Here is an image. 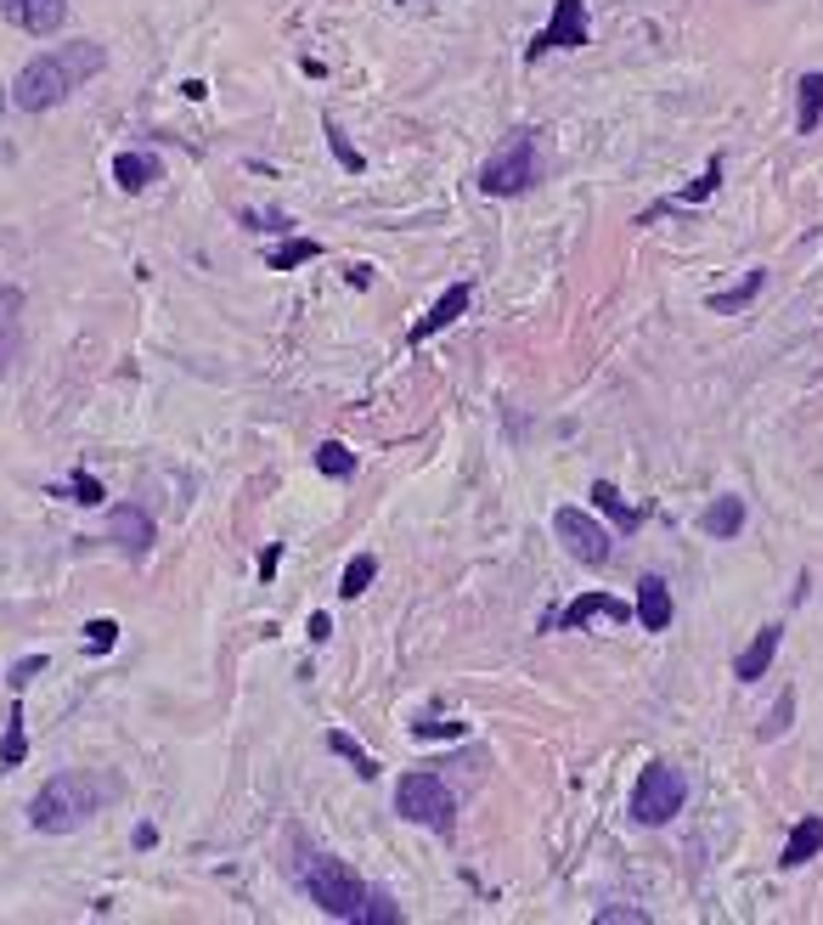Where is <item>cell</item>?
Here are the masks:
<instances>
[{
	"label": "cell",
	"instance_id": "obj_31",
	"mask_svg": "<svg viewBox=\"0 0 823 925\" xmlns=\"http://www.w3.org/2000/svg\"><path fill=\"white\" fill-rule=\"evenodd\" d=\"M412 734H417V740H463L469 722H435V717H423V722H412Z\"/></svg>",
	"mask_w": 823,
	"mask_h": 925
},
{
	"label": "cell",
	"instance_id": "obj_17",
	"mask_svg": "<svg viewBox=\"0 0 823 925\" xmlns=\"http://www.w3.org/2000/svg\"><path fill=\"white\" fill-rule=\"evenodd\" d=\"M158 176H164V164H158L153 153H119V158H113V181H119L124 192H147Z\"/></svg>",
	"mask_w": 823,
	"mask_h": 925
},
{
	"label": "cell",
	"instance_id": "obj_23",
	"mask_svg": "<svg viewBox=\"0 0 823 925\" xmlns=\"http://www.w3.org/2000/svg\"><path fill=\"white\" fill-rule=\"evenodd\" d=\"M316 469H322L327 480H350V474H355V452H350L344 441H322V452H316Z\"/></svg>",
	"mask_w": 823,
	"mask_h": 925
},
{
	"label": "cell",
	"instance_id": "obj_34",
	"mask_svg": "<svg viewBox=\"0 0 823 925\" xmlns=\"http://www.w3.org/2000/svg\"><path fill=\"white\" fill-rule=\"evenodd\" d=\"M592 920H598V925H649V914H643V909H598Z\"/></svg>",
	"mask_w": 823,
	"mask_h": 925
},
{
	"label": "cell",
	"instance_id": "obj_41",
	"mask_svg": "<svg viewBox=\"0 0 823 925\" xmlns=\"http://www.w3.org/2000/svg\"><path fill=\"white\" fill-rule=\"evenodd\" d=\"M0 119H7V85H0Z\"/></svg>",
	"mask_w": 823,
	"mask_h": 925
},
{
	"label": "cell",
	"instance_id": "obj_1",
	"mask_svg": "<svg viewBox=\"0 0 823 925\" xmlns=\"http://www.w3.org/2000/svg\"><path fill=\"white\" fill-rule=\"evenodd\" d=\"M102 62H108V51L96 46V40L51 46V51H40V57L23 62V74L12 80V103H17L23 113H46V108H57L74 85H85L90 74H102Z\"/></svg>",
	"mask_w": 823,
	"mask_h": 925
},
{
	"label": "cell",
	"instance_id": "obj_26",
	"mask_svg": "<svg viewBox=\"0 0 823 925\" xmlns=\"http://www.w3.org/2000/svg\"><path fill=\"white\" fill-rule=\"evenodd\" d=\"M722 187V153H711V164H705V170H700V181L694 187H688L682 197H677V204H705V197Z\"/></svg>",
	"mask_w": 823,
	"mask_h": 925
},
{
	"label": "cell",
	"instance_id": "obj_5",
	"mask_svg": "<svg viewBox=\"0 0 823 925\" xmlns=\"http://www.w3.org/2000/svg\"><path fill=\"white\" fill-rule=\"evenodd\" d=\"M531 187H536V136H531V130H513V136L485 158L480 192L485 197H519Z\"/></svg>",
	"mask_w": 823,
	"mask_h": 925
},
{
	"label": "cell",
	"instance_id": "obj_21",
	"mask_svg": "<svg viewBox=\"0 0 823 925\" xmlns=\"http://www.w3.org/2000/svg\"><path fill=\"white\" fill-rule=\"evenodd\" d=\"M801 113H796V130L801 136H812L818 130V119H823V74H801Z\"/></svg>",
	"mask_w": 823,
	"mask_h": 925
},
{
	"label": "cell",
	"instance_id": "obj_12",
	"mask_svg": "<svg viewBox=\"0 0 823 925\" xmlns=\"http://www.w3.org/2000/svg\"><path fill=\"white\" fill-rule=\"evenodd\" d=\"M778 644H784V626H755V638L734 654V677L739 683H762L767 677V666H773V654H778Z\"/></svg>",
	"mask_w": 823,
	"mask_h": 925
},
{
	"label": "cell",
	"instance_id": "obj_29",
	"mask_svg": "<svg viewBox=\"0 0 823 925\" xmlns=\"http://www.w3.org/2000/svg\"><path fill=\"white\" fill-rule=\"evenodd\" d=\"M12 305H0V379L17 368V316H7Z\"/></svg>",
	"mask_w": 823,
	"mask_h": 925
},
{
	"label": "cell",
	"instance_id": "obj_36",
	"mask_svg": "<svg viewBox=\"0 0 823 925\" xmlns=\"http://www.w3.org/2000/svg\"><path fill=\"white\" fill-rule=\"evenodd\" d=\"M305 638H311V644H327V638H334V621H327V615L316 610V615L305 621Z\"/></svg>",
	"mask_w": 823,
	"mask_h": 925
},
{
	"label": "cell",
	"instance_id": "obj_11",
	"mask_svg": "<svg viewBox=\"0 0 823 925\" xmlns=\"http://www.w3.org/2000/svg\"><path fill=\"white\" fill-rule=\"evenodd\" d=\"M0 17H7L12 28H23V35H57L62 17H69V0H0Z\"/></svg>",
	"mask_w": 823,
	"mask_h": 925
},
{
	"label": "cell",
	"instance_id": "obj_8",
	"mask_svg": "<svg viewBox=\"0 0 823 925\" xmlns=\"http://www.w3.org/2000/svg\"><path fill=\"white\" fill-rule=\"evenodd\" d=\"M576 46H592V28H586V0H558L547 28L524 46V62H536L547 51H576Z\"/></svg>",
	"mask_w": 823,
	"mask_h": 925
},
{
	"label": "cell",
	"instance_id": "obj_38",
	"mask_svg": "<svg viewBox=\"0 0 823 925\" xmlns=\"http://www.w3.org/2000/svg\"><path fill=\"white\" fill-rule=\"evenodd\" d=\"M130 841H136V852H147V846H158V830H153V824H136V836H130Z\"/></svg>",
	"mask_w": 823,
	"mask_h": 925
},
{
	"label": "cell",
	"instance_id": "obj_19",
	"mask_svg": "<svg viewBox=\"0 0 823 925\" xmlns=\"http://www.w3.org/2000/svg\"><path fill=\"white\" fill-rule=\"evenodd\" d=\"M762 288H767V272H762V266H750L739 288H728V293H711L705 305H711L716 316H739V311H745V305H750V300H755V293H762Z\"/></svg>",
	"mask_w": 823,
	"mask_h": 925
},
{
	"label": "cell",
	"instance_id": "obj_3",
	"mask_svg": "<svg viewBox=\"0 0 823 925\" xmlns=\"http://www.w3.org/2000/svg\"><path fill=\"white\" fill-rule=\"evenodd\" d=\"M395 813H401L407 824H423V830H435V836H451V824H457V796L446 790L440 773H407L401 784H395Z\"/></svg>",
	"mask_w": 823,
	"mask_h": 925
},
{
	"label": "cell",
	"instance_id": "obj_32",
	"mask_svg": "<svg viewBox=\"0 0 823 925\" xmlns=\"http://www.w3.org/2000/svg\"><path fill=\"white\" fill-rule=\"evenodd\" d=\"M69 491H74L69 503H85V508H96V503H102V480H90V469H74Z\"/></svg>",
	"mask_w": 823,
	"mask_h": 925
},
{
	"label": "cell",
	"instance_id": "obj_2",
	"mask_svg": "<svg viewBox=\"0 0 823 925\" xmlns=\"http://www.w3.org/2000/svg\"><path fill=\"white\" fill-rule=\"evenodd\" d=\"M119 796H124L119 773H57V779L40 784V796L28 802V824H35L40 836H69L90 813H102Z\"/></svg>",
	"mask_w": 823,
	"mask_h": 925
},
{
	"label": "cell",
	"instance_id": "obj_30",
	"mask_svg": "<svg viewBox=\"0 0 823 925\" xmlns=\"http://www.w3.org/2000/svg\"><path fill=\"white\" fill-rule=\"evenodd\" d=\"M113 644H119V621H108V615H102V621H90V626H85V649H90V654H108Z\"/></svg>",
	"mask_w": 823,
	"mask_h": 925
},
{
	"label": "cell",
	"instance_id": "obj_15",
	"mask_svg": "<svg viewBox=\"0 0 823 925\" xmlns=\"http://www.w3.org/2000/svg\"><path fill=\"white\" fill-rule=\"evenodd\" d=\"M700 531L716 537V542H734V537L745 531V497H734V491H728V497H716V503L700 514Z\"/></svg>",
	"mask_w": 823,
	"mask_h": 925
},
{
	"label": "cell",
	"instance_id": "obj_4",
	"mask_svg": "<svg viewBox=\"0 0 823 925\" xmlns=\"http://www.w3.org/2000/svg\"><path fill=\"white\" fill-rule=\"evenodd\" d=\"M305 891H311V903L322 909V914H334V920H361V903H367V886H361V875L350 869V864H339V857H311V869H305Z\"/></svg>",
	"mask_w": 823,
	"mask_h": 925
},
{
	"label": "cell",
	"instance_id": "obj_24",
	"mask_svg": "<svg viewBox=\"0 0 823 925\" xmlns=\"http://www.w3.org/2000/svg\"><path fill=\"white\" fill-rule=\"evenodd\" d=\"M23 756H28V734H23V706H12V717H7V734H0V762H7V768H23Z\"/></svg>",
	"mask_w": 823,
	"mask_h": 925
},
{
	"label": "cell",
	"instance_id": "obj_28",
	"mask_svg": "<svg viewBox=\"0 0 823 925\" xmlns=\"http://www.w3.org/2000/svg\"><path fill=\"white\" fill-rule=\"evenodd\" d=\"M401 909H395L389 891H367V903H361V925H395Z\"/></svg>",
	"mask_w": 823,
	"mask_h": 925
},
{
	"label": "cell",
	"instance_id": "obj_40",
	"mask_svg": "<svg viewBox=\"0 0 823 925\" xmlns=\"http://www.w3.org/2000/svg\"><path fill=\"white\" fill-rule=\"evenodd\" d=\"M373 283V266H350V288H367Z\"/></svg>",
	"mask_w": 823,
	"mask_h": 925
},
{
	"label": "cell",
	"instance_id": "obj_18",
	"mask_svg": "<svg viewBox=\"0 0 823 925\" xmlns=\"http://www.w3.org/2000/svg\"><path fill=\"white\" fill-rule=\"evenodd\" d=\"M592 508L609 514V519L620 525V531H638V525H643V508H632V503L620 497V491H615L609 480H592Z\"/></svg>",
	"mask_w": 823,
	"mask_h": 925
},
{
	"label": "cell",
	"instance_id": "obj_14",
	"mask_svg": "<svg viewBox=\"0 0 823 925\" xmlns=\"http://www.w3.org/2000/svg\"><path fill=\"white\" fill-rule=\"evenodd\" d=\"M632 610H638V626H643V633H666V626H671V587H666L661 576H643Z\"/></svg>",
	"mask_w": 823,
	"mask_h": 925
},
{
	"label": "cell",
	"instance_id": "obj_6",
	"mask_svg": "<svg viewBox=\"0 0 823 925\" xmlns=\"http://www.w3.org/2000/svg\"><path fill=\"white\" fill-rule=\"evenodd\" d=\"M682 802H688V784H682V773H677V768L649 762V768L638 773V790H632V818L643 824V830H661V824H671V818L682 813Z\"/></svg>",
	"mask_w": 823,
	"mask_h": 925
},
{
	"label": "cell",
	"instance_id": "obj_20",
	"mask_svg": "<svg viewBox=\"0 0 823 925\" xmlns=\"http://www.w3.org/2000/svg\"><path fill=\"white\" fill-rule=\"evenodd\" d=\"M327 750H334V756H344V762L361 773V779H378V756L373 750H361L344 729H327Z\"/></svg>",
	"mask_w": 823,
	"mask_h": 925
},
{
	"label": "cell",
	"instance_id": "obj_33",
	"mask_svg": "<svg viewBox=\"0 0 823 925\" xmlns=\"http://www.w3.org/2000/svg\"><path fill=\"white\" fill-rule=\"evenodd\" d=\"M789 711H796V694H784V700H778V711L762 722V740H778V734L789 729Z\"/></svg>",
	"mask_w": 823,
	"mask_h": 925
},
{
	"label": "cell",
	"instance_id": "obj_25",
	"mask_svg": "<svg viewBox=\"0 0 823 925\" xmlns=\"http://www.w3.org/2000/svg\"><path fill=\"white\" fill-rule=\"evenodd\" d=\"M316 254H322L316 238H288L282 249H271V272H293V266H305V260H316Z\"/></svg>",
	"mask_w": 823,
	"mask_h": 925
},
{
	"label": "cell",
	"instance_id": "obj_39",
	"mask_svg": "<svg viewBox=\"0 0 823 925\" xmlns=\"http://www.w3.org/2000/svg\"><path fill=\"white\" fill-rule=\"evenodd\" d=\"M181 91H186V103H204V96H209V85H204V80H186Z\"/></svg>",
	"mask_w": 823,
	"mask_h": 925
},
{
	"label": "cell",
	"instance_id": "obj_13",
	"mask_svg": "<svg viewBox=\"0 0 823 925\" xmlns=\"http://www.w3.org/2000/svg\"><path fill=\"white\" fill-rule=\"evenodd\" d=\"M469 300H474V288H469V283H451V288L440 293V300H435V311L423 316V322H412V345H423V339H435L440 327H451L457 316L469 311Z\"/></svg>",
	"mask_w": 823,
	"mask_h": 925
},
{
	"label": "cell",
	"instance_id": "obj_7",
	"mask_svg": "<svg viewBox=\"0 0 823 925\" xmlns=\"http://www.w3.org/2000/svg\"><path fill=\"white\" fill-rule=\"evenodd\" d=\"M553 537L565 542V553L576 558V565L604 570L609 558H615V537H609V531H604V525L592 519L586 508H558V514H553Z\"/></svg>",
	"mask_w": 823,
	"mask_h": 925
},
{
	"label": "cell",
	"instance_id": "obj_27",
	"mask_svg": "<svg viewBox=\"0 0 823 925\" xmlns=\"http://www.w3.org/2000/svg\"><path fill=\"white\" fill-rule=\"evenodd\" d=\"M322 136H327V147H334V158L344 164V170H350V176H355V170H367V158H361V153H355V147L344 142V130H339L334 119H327V124H322Z\"/></svg>",
	"mask_w": 823,
	"mask_h": 925
},
{
	"label": "cell",
	"instance_id": "obj_22",
	"mask_svg": "<svg viewBox=\"0 0 823 925\" xmlns=\"http://www.w3.org/2000/svg\"><path fill=\"white\" fill-rule=\"evenodd\" d=\"M373 576H378V558H373V553H355L350 565H344V576H339V592H344V599H361V592L373 587Z\"/></svg>",
	"mask_w": 823,
	"mask_h": 925
},
{
	"label": "cell",
	"instance_id": "obj_9",
	"mask_svg": "<svg viewBox=\"0 0 823 925\" xmlns=\"http://www.w3.org/2000/svg\"><path fill=\"white\" fill-rule=\"evenodd\" d=\"M592 615L620 621V626L638 621V610H632V604H620V599H609V592H576V599L565 604V615H542V633H553V626H570V633H576V626H586Z\"/></svg>",
	"mask_w": 823,
	"mask_h": 925
},
{
	"label": "cell",
	"instance_id": "obj_35",
	"mask_svg": "<svg viewBox=\"0 0 823 925\" xmlns=\"http://www.w3.org/2000/svg\"><path fill=\"white\" fill-rule=\"evenodd\" d=\"M40 666H46V654H28V660H17V666L7 672V677H12V688H23V683H28V677H35Z\"/></svg>",
	"mask_w": 823,
	"mask_h": 925
},
{
	"label": "cell",
	"instance_id": "obj_10",
	"mask_svg": "<svg viewBox=\"0 0 823 925\" xmlns=\"http://www.w3.org/2000/svg\"><path fill=\"white\" fill-rule=\"evenodd\" d=\"M108 542H113L124 558H147V548H153V514H147L142 503H119V508L108 514Z\"/></svg>",
	"mask_w": 823,
	"mask_h": 925
},
{
	"label": "cell",
	"instance_id": "obj_16",
	"mask_svg": "<svg viewBox=\"0 0 823 925\" xmlns=\"http://www.w3.org/2000/svg\"><path fill=\"white\" fill-rule=\"evenodd\" d=\"M818 852H823V818L812 813V818H801L796 830H789V841H784V857H778V864H784V869H801V864H812Z\"/></svg>",
	"mask_w": 823,
	"mask_h": 925
},
{
	"label": "cell",
	"instance_id": "obj_37",
	"mask_svg": "<svg viewBox=\"0 0 823 925\" xmlns=\"http://www.w3.org/2000/svg\"><path fill=\"white\" fill-rule=\"evenodd\" d=\"M277 565H282V542H271L266 553H259V576H277Z\"/></svg>",
	"mask_w": 823,
	"mask_h": 925
}]
</instances>
